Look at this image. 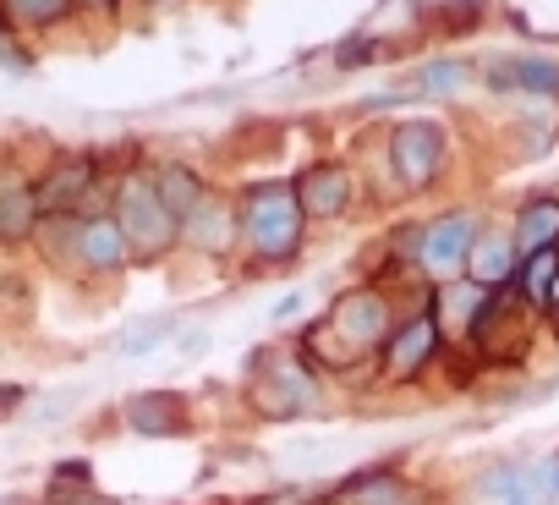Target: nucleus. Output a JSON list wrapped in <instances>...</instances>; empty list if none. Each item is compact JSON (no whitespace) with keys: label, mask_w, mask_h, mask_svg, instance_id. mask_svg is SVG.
Instances as JSON below:
<instances>
[{"label":"nucleus","mask_w":559,"mask_h":505,"mask_svg":"<svg viewBox=\"0 0 559 505\" xmlns=\"http://www.w3.org/2000/svg\"><path fill=\"white\" fill-rule=\"evenodd\" d=\"M181 236L198 247V252H225L236 242V209L219 203V198H198V209L181 220Z\"/></svg>","instance_id":"nucleus-11"},{"label":"nucleus","mask_w":559,"mask_h":505,"mask_svg":"<svg viewBox=\"0 0 559 505\" xmlns=\"http://www.w3.org/2000/svg\"><path fill=\"white\" fill-rule=\"evenodd\" d=\"M116 225H121L127 247L143 252V259H159V252H170V247L181 242V220L159 203V192H154L148 176H127V181H121Z\"/></svg>","instance_id":"nucleus-4"},{"label":"nucleus","mask_w":559,"mask_h":505,"mask_svg":"<svg viewBox=\"0 0 559 505\" xmlns=\"http://www.w3.org/2000/svg\"><path fill=\"white\" fill-rule=\"evenodd\" d=\"M78 259L88 265V270H121L127 259H132V247H127V236H121V225H116V214H94V220H83L78 225Z\"/></svg>","instance_id":"nucleus-10"},{"label":"nucleus","mask_w":559,"mask_h":505,"mask_svg":"<svg viewBox=\"0 0 559 505\" xmlns=\"http://www.w3.org/2000/svg\"><path fill=\"white\" fill-rule=\"evenodd\" d=\"M341 67H357V61H373V39H357V45H346L341 56H335Z\"/></svg>","instance_id":"nucleus-28"},{"label":"nucleus","mask_w":559,"mask_h":505,"mask_svg":"<svg viewBox=\"0 0 559 505\" xmlns=\"http://www.w3.org/2000/svg\"><path fill=\"white\" fill-rule=\"evenodd\" d=\"M493 89H521V94H559V61L543 56H499L488 61Z\"/></svg>","instance_id":"nucleus-12"},{"label":"nucleus","mask_w":559,"mask_h":505,"mask_svg":"<svg viewBox=\"0 0 559 505\" xmlns=\"http://www.w3.org/2000/svg\"><path fill=\"white\" fill-rule=\"evenodd\" d=\"M390 160H395L401 181L428 187V181L439 176V165H444V127H439V121H406V127H395Z\"/></svg>","instance_id":"nucleus-6"},{"label":"nucleus","mask_w":559,"mask_h":505,"mask_svg":"<svg viewBox=\"0 0 559 505\" xmlns=\"http://www.w3.org/2000/svg\"><path fill=\"white\" fill-rule=\"evenodd\" d=\"M127 423L148 439H170V434H187V401L176 390H143L127 401Z\"/></svg>","instance_id":"nucleus-9"},{"label":"nucleus","mask_w":559,"mask_h":505,"mask_svg":"<svg viewBox=\"0 0 559 505\" xmlns=\"http://www.w3.org/2000/svg\"><path fill=\"white\" fill-rule=\"evenodd\" d=\"M543 247H559V203L554 198L526 203L521 225H515V252H543Z\"/></svg>","instance_id":"nucleus-16"},{"label":"nucleus","mask_w":559,"mask_h":505,"mask_svg":"<svg viewBox=\"0 0 559 505\" xmlns=\"http://www.w3.org/2000/svg\"><path fill=\"white\" fill-rule=\"evenodd\" d=\"M346 494H352V505H428V500H423L406 478H395V472H362Z\"/></svg>","instance_id":"nucleus-18"},{"label":"nucleus","mask_w":559,"mask_h":505,"mask_svg":"<svg viewBox=\"0 0 559 505\" xmlns=\"http://www.w3.org/2000/svg\"><path fill=\"white\" fill-rule=\"evenodd\" d=\"M302 203H297V187H252L247 203H241V231L252 242L258 259H292L297 242H302Z\"/></svg>","instance_id":"nucleus-2"},{"label":"nucleus","mask_w":559,"mask_h":505,"mask_svg":"<svg viewBox=\"0 0 559 505\" xmlns=\"http://www.w3.org/2000/svg\"><path fill=\"white\" fill-rule=\"evenodd\" d=\"M477 231H483L477 214H444V220H433V225L417 236V265H423V275H433L439 286L461 281Z\"/></svg>","instance_id":"nucleus-5"},{"label":"nucleus","mask_w":559,"mask_h":505,"mask_svg":"<svg viewBox=\"0 0 559 505\" xmlns=\"http://www.w3.org/2000/svg\"><path fill=\"white\" fill-rule=\"evenodd\" d=\"M466 281L483 286V292H499L515 281V236H499V231H477L472 242V259H466Z\"/></svg>","instance_id":"nucleus-8"},{"label":"nucleus","mask_w":559,"mask_h":505,"mask_svg":"<svg viewBox=\"0 0 559 505\" xmlns=\"http://www.w3.org/2000/svg\"><path fill=\"white\" fill-rule=\"evenodd\" d=\"M428 94H450V89H461L466 83V67L461 61H433V67H423V78H417Z\"/></svg>","instance_id":"nucleus-23"},{"label":"nucleus","mask_w":559,"mask_h":505,"mask_svg":"<svg viewBox=\"0 0 559 505\" xmlns=\"http://www.w3.org/2000/svg\"><path fill=\"white\" fill-rule=\"evenodd\" d=\"M433 352H439V325H433V314H412V319L395 325V336L384 341V379H395V385L417 379V374L433 363Z\"/></svg>","instance_id":"nucleus-7"},{"label":"nucleus","mask_w":559,"mask_h":505,"mask_svg":"<svg viewBox=\"0 0 559 505\" xmlns=\"http://www.w3.org/2000/svg\"><path fill=\"white\" fill-rule=\"evenodd\" d=\"M88 181H94V171H88V165H67V171H56V176H50V181H45L34 198H39V209H56V203H61V209L72 214V198H78Z\"/></svg>","instance_id":"nucleus-21"},{"label":"nucleus","mask_w":559,"mask_h":505,"mask_svg":"<svg viewBox=\"0 0 559 505\" xmlns=\"http://www.w3.org/2000/svg\"><path fill=\"white\" fill-rule=\"evenodd\" d=\"M346 198H352V176L341 171V165H313L302 181H297V203H302V214H341L346 209Z\"/></svg>","instance_id":"nucleus-13"},{"label":"nucleus","mask_w":559,"mask_h":505,"mask_svg":"<svg viewBox=\"0 0 559 505\" xmlns=\"http://www.w3.org/2000/svg\"><path fill=\"white\" fill-rule=\"evenodd\" d=\"M477 494H483V505H537L532 467H521V461H499V467H488L483 483H477Z\"/></svg>","instance_id":"nucleus-15"},{"label":"nucleus","mask_w":559,"mask_h":505,"mask_svg":"<svg viewBox=\"0 0 559 505\" xmlns=\"http://www.w3.org/2000/svg\"><path fill=\"white\" fill-rule=\"evenodd\" d=\"M67 7L72 0H12V12L23 23H56V17H67Z\"/></svg>","instance_id":"nucleus-25"},{"label":"nucleus","mask_w":559,"mask_h":505,"mask_svg":"<svg viewBox=\"0 0 559 505\" xmlns=\"http://www.w3.org/2000/svg\"><path fill=\"white\" fill-rule=\"evenodd\" d=\"M170 330H176V319H170V314H159V319H138V325L121 336V357H143V352H154Z\"/></svg>","instance_id":"nucleus-22"},{"label":"nucleus","mask_w":559,"mask_h":505,"mask_svg":"<svg viewBox=\"0 0 559 505\" xmlns=\"http://www.w3.org/2000/svg\"><path fill=\"white\" fill-rule=\"evenodd\" d=\"M23 401H28V390H23V385H0V418H12Z\"/></svg>","instance_id":"nucleus-27"},{"label":"nucleus","mask_w":559,"mask_h":505,"mask_svg":"<svg viewBox=\"0 0 559 505\" xmlns=\"http://www.w3.org/2000/svg\"><path fill=\"white\" fill-rule=\"evenodd\" d=\"M50 505H116V500L88 494V489H56V500H50Z\"/></svg>","instance_id":"nucleus-26"},{"label":"nucleus","mask_w":559,"mask_h":505,"mask_svg":"<svg viewBox=\"0 0 559 505\" xmlns=\"http://www.w3.org/2000/svg\"><path fill=\"white\" fill-rule=\"evenodd\" d=\"M247 396L258 401V412L269 418H302L319 407V379L302 357L292 352H263L252 363V379H247Z\"/></svg>","instance_id":"nucleus-3"},{"label":"nucleus","mask_w":559,"mask_h":505,"mask_svg":"<svg viewBox=\"0 0 559 505\" xmlns=\"http://www.w3.org/2000/svg\"><path fill=\"white\" fill-rule=\"evenodd\" d=\"M83 7H110V0H83Z\"/></svg>","instance_id":"nucleus-29"},{"label":"nucleus","mask_w":559,"mask_h":505,"mask_svg":"<svg viewBox=\"0 0 559 505\" xmlns=\"http://www.w3.org/2000/svg\"><path fill=\"white\" fill-rule=\"evenodd\" d=\"M554 275H559V247L526 252V270H521V292H526V303H532V308H543V303H548V292H554Z\"/></svg>","instance_id":"nucleus-20"},{"label":"nucleus","mask_w":559,"mask_h":505,"mask_svg":"<svg viewBox=\"0 0 559 505\" xmlns=\"http://www.w3.org/2000/svg\"><path fill=\"white\" fill-rule=\"evenodd\" d=\"M532 489H537V505H559V456L532 461Z\"/></svg>","instance_id":"nucleus-24"},{"label":"nucleus","mask_w":559,"mask_h":505,"mask_svg":"<svg viewBox=\"0 0 559 505\" xmlns=\"http://www.w3.org/2000/svg\"><path fill=\"white\" fill-rule=\"evenodd\" d=\"M154 192H159V203H165L176 220H187V214L198 209V198H203V181H198L187 165H165L159 181H154Z\"/></svg>","instance_id":"nucleus-19"},{"label":"nucleus","mask_w":559,"mask_h":505,"mask_svg":"<svg viewBox=\"0 0 559 505\" xmlns=\"http://www.w3.org/2000/svg\"><path fill=\"white\" fill-rule=\"evenodd\" d=\"M395 336L390 303L379 292H346L335 297V308L308 330V363H330V368H352L368 352H384V341Z\"/></svg>","instance_id":"nucleus-1"},{"label":"nucleus","mask_w":559,"mask_h":505,"mask_svg":"<svg viewBox=\"0 0 559 505\" xmlns=\"http://www.w3.org/2000/svg\"><path fill=\"white\" fill-rule=\"evenodd\" d=\"M483 308H488V292H483V286H472V281H466V286H455V281H450V286H439V303H433L428 314H433L439 336H444V330L472 336V330H477V319H483Z\"/></svg>","instance_id":"nucleus-14"},{"label":"nucleus","mask_w":559,"mask_h":505,"mask_svg":"<svg viewBox=\"0 0 559 505\" xmlns=\"http://www.w3.org/2000/svg\"><path fill=\"white\" fill-rule=\"evenodd\" d=\"M39 231V198L17 181L0 187V242H23Z\"/></svg>","instance_id":"nucleus-17"}]
</instances>
